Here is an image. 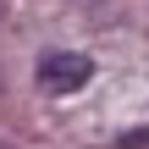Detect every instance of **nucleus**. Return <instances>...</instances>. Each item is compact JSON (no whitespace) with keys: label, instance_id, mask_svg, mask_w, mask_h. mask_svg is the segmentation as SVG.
Wrapping results in <instances>:
<instances>
[{"label":"nucleus","instance_id":"2","mask_svg":"<svg viewBox=\"0 0 149 149\" xmlns=\"http://www.w3.org/2000/svg\"><path fill=\"white\" fill-rule=\"evenodd\" d=\"M116 149H149V127H144V133H122Z\"/></svg>","mask_w":149,"mask_h":149},{"label":"nucleus","instance_id":"1","mask_svg":"<svg viewBox=\"0 0 149 149\" xmlns=\"http://www.w3.org/2000/svg\"><path fill=\"white\" fill-rule=\"evenodd\" d=\"M88 72H94L88 55H77V50H55V55L39 61V88H50V94H72V88L88 83Z\"/></svg>","mask_w":149,"mask_h":149}]
</instances>
